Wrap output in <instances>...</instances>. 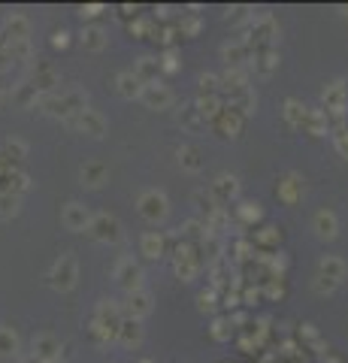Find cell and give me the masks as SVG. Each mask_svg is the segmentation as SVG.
Returning <instances> with one entry per match:
<instances>
[{
	"label": "cell",
	"instance_id": "74e56055",
	"mask_svg": "<svg viewBox=\"0 0 348 363\" xmlns=\"http://www.w3.org/2000/svg\"><path fill=\"white\" fill-rule=\"evenodd\" d=\"M88 333H91V339H94L97 345H109V342H116V330H109V327L97 324L94 318H91V324H88Z\"/></svg>",
	"mask_w": 348,
	"mask_h": 363
},
{
	"label": "cell",
	"instance_id": "94428289",
	"mask_svg": "<svg viewBox=\"0 0 348 363\" xmlns=\"http://www.w3.org/2000/svg\"><path fill=\"white\" fill-rule=\"evenodd\" d=\"M25 363H40V360H33V357H28V360H25Z\"/></svg>",
	"mask_w": 348,
	"mask_h": 363
},
{
	"label": "cell",
	"instance_id": "83f0119b",
	"mask_svg": "<svg viewBox=\"0 0 348 363\" xmlns=\"http://www.w3.org/2000/svg\"><path fill=\"white\" fill-rule=\"evenodd\" d=\"M116 88H118V94L125 97V100H140V94H142V82L130 70L116 76Z\"/></svg>",
	"mask_w": 348,
	"mask_h": 363
},
{
	"label": "cell",
	"instance_id": "44dd1931",
	"mask_svg": "<svg viewBox=\"0 0 348 363\" xmlns=\"http://www.w3.org/2000/svg\"><path fill=\"white\" fill-rule=\"evenodd\" d=\"M279 52L276 49H264V52H254V58H252V70L257 73V76H273L276 70H279Z\"/></svg>",
	"mask_w": 348,
	"mask_h": 363
},
{
	"label": "cell",
	"instance_id": "91938a15",
	"mask_svg": "<svg viewBox=\"0 0 348 363\" xmlns=\"http://www.w3.org/2000/svg\"><path fill=\"white\" fill-rule=\"evenodd\" d=\"M339 13H342V18L348 21V6H339Z\"/></svg>",
	"mask_w": 348,
	"mask_h": 363
},
{
	"label": "cell",
	"instance_id": "bcb514c9",
	"mask_svg": "<svg viewBox=\"0 0 348 363\" xmlns=\"http://www.w3.org/2000/svg\"><path fill=\"white\" fill-rule=\"evenodd\" d=\"M215 306H218V303H215V291H212V288L197 294V309H200V312H215Z\"/></svg>",
	"mask_w": 348,
	"mask_h": 363
},
{
	"label": "cell",
	"instance_id": "be15d7a7",
	"mask_svg": "<svg viewBox=\"0 0 348 363\" xmlns=\"http://www.w3.org/2000/svg\"><path fill=\"white\" fill-rule=\"evenodd\" d=\"M345 88H348V79H345Z\"/></svg>",
	"mask_w": 348,
	"mask_h": 363
},
{
	"label": "cell",
	"instance_id": "52a82bcc",
	"mask_svg": "<svg viewBox=\"0 0 348 363\" xmlns=\"http://www.w3.org/2000/svg\"><path fill=\"white\" fill-rule=\"evenodd\" d=\"M155 309V300H152V294L140 288V291H130L125 303H121V315L130 318V321H142V318H149Z\"/></svg>",
	"mask_w": 348,
	"mask_h": 363
},
{
	"label": "cell",
	"instance_id": "b9f144b4",
	"mask_svg": "<svg viewBox=\"0 0 348 363\" xmlns=\"http://www.w3.org/2000/svg\"><path fill=\"white\" fill-rule=\"evenodd\" d=\"M279 240H282V233H279V227H261V230L254 233V242L257 245H279Z\"/></svg>",
	"mask_w": 348,
	"mask_h": 363
},
{
	"label": "cell",
	"instance_id": "e0dca14e",
	"mask_svg": "<svg viewBox=\"0 0 348 363\" xmlns=\"http://www.w3.org/2000/svg\"><path fill=\"white\" fill-rule=\"evenodd\" d=\"M94 321L118 333V324L125 321V315H121V303H116V300H100L97 309H94Z\"/></svg>",
	"mask_w": 348,
	"mask_h": 363
},
{
	"label": "cell",
	"instance_id": "4fadbf2b",
	"mask_svg": "<svg viewBox=\"0 0 348 363\" xmlns=\"http://www.w3.org/2000/svg\"><path fill=\"white\" fill-rule=\"evenodd\" d=\"M140 100L145 104V109H155V112H161V109H170L173 106V91L161 85V82H155V85H142V94Z\"/></svg>",
	"mask_w": 348,
	"mask_h": 363
},
{
	"label": "cell",
	"instance_id": "ab89813d",
	"mask_svg": "<svg viewBox=\"0 0 348 363\" xmlns=\"http://www.w3.org/2000/svg\"><path fill=\"white\" fill-rule=\"evenodd\" d=\"M18 197L9 194V191H0V218H13V215H18Z\"/></svg>",
	"mask_w": 348,
	"mask_h": 363
},
{
	"label": "cell",
	"instance_id": "f546056e",
	"mask_svg": "<svg viewBox=\"0 0 348 363\" xmlns=\"http://www.w3.org/2000/svg\"><path fill=\"white\" fill-rule=\"evenodd\" d=\"M306 104L303 100H297V97H288L285 100V106H282V116H285V121L291 124L294 130H300L303 128V118H306Z\"/></svg>",
	"mask_w": 348,
	"mask_h": 363
},
{
	"label": "cell",
	"instance_id": "9a60e30c",
	"mask_svg": "<svg viewBox=\"0 0 348 363\" xmlns=\"http://www.w3.org/2000/svg\"><path fill=\"white\" fill-rule=\"evenodd\" d=\"M303 191H306V188H303V179L297 173H285L282 179H279V185H276L279 200L288 203V206H294V203L303 200Z\"/></svg>",
	"mask_w": 348,
	"mask_h": 363
},
{
	"label": "cell",
	"instance_id": "8d00e7d4",
	"mask_svg": "<svg viewBox=\"0 0 348 363\" xmlns=\"http://www.w3.org/2000/svg\"><path fill=\"white\" fill-rule=\"evenodd\" d=\"M197 85H200V97H221V82H218V76L203 73V76L197 79Z\"/></svg>",
	"mask_w": 348,
	"mask_h": 363
},
{
	"label": "cell",
	"instance_id": "7c38bea8",
	"mask_svg": "<svg viewBox=\"0 0 348 363\" xmlns=\"http://www.w3.org/2000/svg\"><path fill=\"white\" fill-rule=\"evenodd\" d=\"M61 339H55L52 333H40V336H33V360H40V363H58L61 360Z\"/></svg>",
	"mask_w": 348,
	"mask_h": 363
},
{
	"label": "cell",
	"instance_id": "d4e9b609",
	"mask_svg": "<svg viewBox=\"0 0 348 363\" xmlns=\"http://www.w3.org/2000/svg\"><path fill=\"white\" fill-rule=\"evenodd\" d=\"M79 179H82V185H88V188H100L109 179V169H106V164H100V161H88L79 169Z\"/></svg>",
	"mask_w": 348,
	"mask_h": 363
},
{
	"label": "cell",
	"instance_id": "7dc6e473",
	"mask_svg": "<svg viewBox=\"0 0 348 363\" xmlns=\"http://www.w3.org/2000/svg\"><path fill=\"white\" fill-rule=\"evenodd\" d=\"M158 64H161L164 73H176V70H179V52H176V49H167L164 58H158Z\"/></svg>",
	"mask_w": 348,
	"mask_h": 363
},
{
	"label": "cell",
	"instance_id": "836d02e7",
	"mask_svg": "<svg viewBox=\"0 0 348 363\" xmlns=\"http://www.w3.org/2000/svg\"><path fill=\"white\" fill-rule=\"evenodd\" d=\"M237 215H240L242 224H254V221L264 218V209H261V203L245 200V203H240V206H237Z\"/></svg>",
	"mask_w": 348,
	"mask_h": 363
},
{
	"label": "cell",
	"instance_id": "d6986e66",
	"mask_svg": "<svg viewBox=\"0 0 348 363\" xmlns=\"http://www.w3.org/2000/svg\"><path fill=\"white\" fill-rule=\"evenodd\" d=\"M164 252H167V240H164L158 230H149V233L140 236V255L142 257L158 260V257H164Z\"/></svg>",
	"mask_w": 348,
	"mask_h": 363
},
{
	"label": "cell",
	"instance_id": "f1b7e54d",
	"mask_svg": "<svg viewBox=\"0 0 348 363\" xmlns=\"http://www.w3.org/2000/svg\"><path fill=\"white\" fill-rule=\"evenodd\" d=\"M303 130H306L309 136H327L330 128H327V116H324V109H306Z\"/></svg>",
	"mask_w": 348,
	"mask_h": 363
},
{
	"label": "cell",
	"instance_id": "7a4b0ae2",
	"mask_svg": "<svg viewBox=\"0 0 348 363\" xmlns=\"http://www.w3.org/2000/svg\"><path fill=\"white\" fill-rule=\"evenodd\" d=\"M64 124L70 130H79L85 136H94V140H100V136L106 133V118H103V112H97V109H82V112H76V116L70 118H64Z\"/></svg>",
	"mask_w": 348,
	"mask_h": 363
},
{
	"label": "cell",
	"instance_id": "ee69618b",
	"mask_svg": "<svg viewBox=\"0 0 348 363\" xmlns=\"http://www.w3.org/2000/svg\"><path fill=\"white\" fill-rule=\"evenodd\" d=\"M224 21H228V25H242V21H252V9L249 6H230L228 13H224Z\"/></svg>",
	"mask_w": 348,
	"mask_h": 363
},
{
	"label": "cell",
	"instance_id": "6da1fadb",
	"mask_svg": "<svg viewBox=\"0 0 348 363\" xmlns=\"http://www.w3.org/2000/svg\"><path fill=\"white\" fill-rule=\"evenodd\" d=\"M137 209L149 224H161L167 215H170V200H167L164 191L149 188V191H142V194L137 197Z\"/></svg>",
	"mask_w": 348,
	"mask_h": 363
},
{
	"label": "cell",
	"instance_id": "8992f818",
	"mask_svg": "<svg viewBox=\"0 0 348 363\" xmlns=\"http://www.w3.org/2000/svg\"><path fill=\"white\" fill-rule=\"evenodd\" d=\"M112 276H116V281H118V285L125 288L128 294L142 288V267H140L133 257H128V255L116 260V269H112Z\"/></svg>",
	"mask_w": 348,
	"mask_h": 363
},
{
	"label": "cell",
	"instance_id": "2e32d148",
	"mask_svg": "<svg viewBox=\"0 0 348 363\" xmlns=\"http://www.w3.org/2000/svg\"><path fill=\"white\" fill-rule=\"evenodd\" d=\"M61 221H64L67 230L82 233V230H88V224H91V212H88L82 203H67L64 212H61Z\"/></svg>",
	"mask_w": 348,
	"mask_h": 363
},
{
	"label": "cell",
	"instance_id": "11a10c76",
	"mask_svg": "<svg viewBox=\"0 0 348 363\" xmlns=\"http://www.w3.org/2000/svg\"><path fill=\"white\" fill-rule=\"evenodd\" d=\"M300 336H303V339H309V342H318V333H315V327H312V324H303Z\"/></svg>",
	"mask_w": 348,
	"mask_h": 363
},
{
	"label": "cell",
	"instance_id": "277c9868",
	"mask_svg": "<svg viewBox=\"0 0 348 363\" xmlns=\"http://www.w3.org/2000/svg\"><path fill=\"white\" fill-rule=\"evenodd\" d=\"M321 104H324L327 116H345V106H348L345 79H330V82L321 88Z\"/></svg>",
	"mask_w": 348,
	"mask_h": 363
},
{
	"label": "cell",
	"instance_id": "8fae6325",
	"mask_svg": "<svg viewBox=\"0 0 348 363\" xmlns=\"http://www.w3.org/2000/svg\"><path fill=\"white\" fill-rule=\"evenodd\" d=\"M212 128H215V133H221V136H228V140H237V136L242 133V128H245V118L240 116L237 109H230V106H224L215 118L209 121Z\"/></svg>",
	"mask_w": 348,
	"mask_h": 363
},
{
	"label": "cell",
	"instance_id": "db71d44e",
	"mask_svg": "<svg viewBox=\"0 0 348 363\" xmlns=\"http://www.w3.org/2000/svg\"><path fill=\"white\" fill-rule=\"evenodd\" d=\"M257 300H261V291H257V288H245V294H242V303H245V306H254Z\"/></svg>",
	"mask_w": 348,
	"mask_h": 363
},
{
	"label": "cell",
	"instance_id": "4dcf8cb0",
	"mask_svg": "<svg viewBox=\"0 0 348 363\" xmlns=\"http://www.w3.org/2000/svg\"><path fill=\"white\" fill-rule=\"evenodd\" d=\"M176 157H179V167H182L185 173H200V169H203V157H200V152L194 145H179Z\"/></svg>",
	"mask_w": 348,
	"mask_h": 363
},
{
	"label": "cell",
	"instance_id": "1f68e13d",
	"mask_svg": "<svg viewBox=\"0 0 348 363\" xmlns=\"http://www.w3.org/2000/svg\"><path fill=\"white\" fill-rule=\"evenodd\" d=\"M194 106H197V112H200V118L212 121V118H215L218 112L224 109V97H197Z\"/></svg>",
	"mask_w": 348,
	"mask_h": 363
},
{
	"label": "cell",
	"instance_id": "681fc988",
	"mask_svg": "<svg viewBox=\"0 0 348 363\" xmlns=\"http://www.w3.org/2000/svg\"><path fill=\"white\" fill-rule=\"evenodd\" d=\"M266 297L269 300H282L285 297V285H282V281H279V279L269 281V285H266Z\"/></svg>",
	"mask_w": 348,
	"mask_h": 363
},
{
	"label": "cell",
	"instance_id": "f35d334b",
	"mask_svg": "<svg viewBox=\"0 0 348 363\" xmlns=\"http://www.w3.org/2000/svg\"><path fill=\"white\" fill-rule=\"evenodd\" d=\"M6 55H9V61H28L30 58V40H13V43H6Z\"/></svg>",
	"mask_w": 348,
	"mask_h": 363
},
{
	"label": "cell",
	"instance_id": "5bb4252c",
	"mask_svg": "<svg viewBox=\"0 0 348 363\" xmlns=\"http://www.w3.org/2000/svg\"><path fill=\"white\" fill-rule=\"evenodd\" d=\"M312 230H315V236L324 242L336 240V236H339V218H336V212L333 209H318L315 218H312Z\"/></svg>",
	"mask_w": 348,
	"mask_h": 363
},
{
	"label": "cell",
	"instance_id": "680465c9",
	"mask_svg": "<svg viewBox=\"0 0 348 363\" xmlns=\"http://www.w3.org/2000/svg\"><path fill=\"white\" fill-rule=\"evenodd\" d=\"M6 49V37H4V30H0V52Z\"/></svg>",
	"mask_w": 348,
	"mask_h": 363
},
{
	"label": "cell",
	"instance_id": "6f0895ef",
	"mask_svg": "<svg viewBox=\"0 0 348 363\" xmlns=\"http://www.w3.org/2000/svg\"><path fill=\"white\" fill-rule=\"evenodd\" d=\"M6 64H9V55H6V49H4V52H0V70H4Z\"/></svg>",
	"mask_w": 348,
	"mask_h": 363
},
{
	"label": "cell",
	"instance_id": "30bf717a",
	"mask_svg": "<svg viewBox=\"0 0 348 363\" xmlns=\"http://www.w3.org/2000/svg\"><path fill=\"white\" fill-rule=\"evenodd\" d=\"M209 197L215 200L218 206L228 209V203L240 197V179L233 176V173H218L215 182L209 185Z\"/></svg>",
	"mask_w": 348,
	"mask_h": 363
},
{
	"label": "cell",
	"instance_id": "ffe728a7",
	"mask_svg": "<svg viewBox=\"0 0 348 363\" xmlns=\"http://www.w3.org/2000/svg\"><path fill=\"white\" fill-rule=\"evenodd\" d=\"M130 73L137 76L142 85H155L158 82V73H161V64H158V58H152V55H142V58H137V67H133Z\"/></svg>",
	"mask_w": 348,
	"mask_h": 363
},
{
	"label": "cell",
	"instance_id": "816d5d0a",
	"mask_svg": "<svg viewBox=\"0 0 348 363\" xmlns=\"http://www.w3.org/2000/svg\"><path fill=\"white\" fill-rule=\"evenodd\" d=\"M67 43H70V33H67L64 28L52 33V45H55V49H64V45H67Z\"/></svg>",
	"mask_w": 348,
	"mask_h": 363
},
{
	"label": "cell",
	"instance_id": "ac0fdd59",
	"mask_svg": "<svg viewBox=\"0 0 348 363\" xmlns=\"http://www.w3.org/2000/svg\"><path fill=\"white\" fill-rule=\"evenodd\" d=\"M318 276H324V279H330V281H339L348 276V264L342 257H336V255H324L321 257V264H318Z\"/></svg>",
	"mask_w": 348,
	"mask_h": 363
},
{
	"label": "cell",
	"instance_id": "603a6c76",
	"mask_svg": "<svg viewBox=\"0 0 348 363\" xmlns=\"http://www.w3.org/2000/svg\"><path fill=\"white\" fill-rule=\"evenodd\" d=\"M176 118H179V124H182L185 133H200V130H203V124H206L203 118H200V112H197L194 104H182V106H179Z\"/></svg>",
	"mask_w": 348,
	"mask_h": 363
},
{
	"label": "cell",
	"instance_id": "f907efd6",
	"mask_svg": "<svg viewBox=\"0 0 348 363\" xmlns=\"http://www.w3.org/2000/svg\"><path fill=\"white\" fill-rule=\"evenodd\" d=\"M336 288H339V285H336V281L324 279V276H315V291H318V294H333Z\"/></svg>",
	"mask_w": 348,
	"mask_h": 363
},
{
	"label": "cell",
	"instance_id": "f5cc1de1",
	"mask_svg": "<svg viewBox=\"0 0 348 363\" xmlns=\"http://www.w3.org/2000/svg\"><path fill=\"white\" fill-rule=\"evenodd\" d=\"M79 16H82V18H97V16H103V6H97V4H94V6H82Z\"/></svg>",
	"mask_w": 348,
	"mask_h": 363
},
{
	"label": "cell",
	"instance_id": "d590c367",
	"mask_svg": "<svg viewBox=\"0 0 348 363\" xmlns=\"http://www.w3.org/2000/svg\"><path fill=\"white\" fill-rule=\"evenodd\" d=\"M18 351V336L9 327H0V357H13Z\"/></svg>",
	"mask_w": 348,
	"mask_h": 363
},
{
	"label": "cell",
	"instance_id": "03108f58",
	"mask_svg": "<svg viewBox=\"0 0 348 363\" xmlns=\"http://www.w3.org/2000/svg\"><path fill=\"white\" fill-rule=\"evenodd\" d=\"M58 363H61V360H58Z\"/></svg>",
	"mask_w": 348,
	"mask_h": 363
},
{
	"label": "cell",
	"instance_id": "3957f363",
	"mask_svg": "<svg viewBox=\"0 0 348 363\" xmlns=\"http://www.w3.org/2000/svg\"><path fill=\"white\" fill-rule=\"evenodd\" d=\"M76 279H79V267H76V257L73 255H61L55 260V267L49 272V281L55 291H73L76 288Z\"/></svg>",
	"mask_w": 348,
	"mask_h": 363
},
{
	"label": "cell",
	"instance_id": "c3c4849f",
	"mask_svg": "<svg viewBox=\"0 0 348 363\" xmlns=\"http://www.w3.org/2000/svg\"><path fill=\"white\" fill-rule=\"evenodd\" d=\"M333 145H336V152H339L345 161H348V124L342 130H333Z\"/></svg>",
	"mask_w": 348,
	"mask_h": 363
},
{
	"label": "cell",
	"instance_id": "d6a6232c",
	"mask_svg": "<svg viewBox=\"0 0 348 363\" xmlns=\"http://www.w3.org/2000/svg\"><path fill=\"white\" fill-rule=\"evenodd\" d=\"M4 191H9V194H16V197H21L25 191H30V179H28V173H21V169H13V173H6L4 176Z\"/></svg>",
	"mask_w": 348,
	"mask_h": 363
},
{
	"label": "cell",
	"instance_id": "e7e4bbea",
	"mask_svg": "<svg viewBox=\"0 0 348 363\" xmlns=\"http://www.w3.org/2000/svg\"><path fill=\"white\" fill-rule=\"evenodd\" d=\"M0 100H4V94H0Z\"/></svg>",
	"mask_w": 348,
	"mask_h": 363
},
{
	"label": "cell",
	"instance_id": "484cf974",
	"mask_svg": "<svg viewBox=\"0 0 348 363\" xmlns=\"http://www.w3.org/2000/svg\"><path fill=\"white\" fill-rule=\"evenodd\" d=\"M206 224L203 221H200V218H188L182 227H179V236H182V242H188V245H200V242H203L206 240Z\"/></svg>",
	"mask_w": 348,
	"mask_h": 363
},
{
	"label": "cell",
	"instance_id": "e575fe53",
	"mask_svg": "<svg viewBox=\"0 0 348 363\" xmlns=\"http://www.w3.org/2000/svg\"><path fill=\"white\" fill-rule=\"evenodd\" d=\"M209 333H212V339H215V342H230V336H233V321H230V318H215V321H212V327H209Z\"/></svg>",
	"mask_w": 348,
	"mask_h": 363
},
{
	"label": "cell",
	"instance_id": "5b68a950",
	"mask_svg": "<svg viewBox=\"0 0 348 363\" xmlns=\"http://www.w3.org/2000/svg\"><path fill=\"white\" fill-rule=\"evenodd\" d=\"M88 236L97 242H118L121 240V224L118 218H112V215L100 212V215H91V224H88Z\"/></svg>",
	"mask_w": 348,
	"mask_h": 363
},
{
	"label": "cell",
	"instance_id": "7bdbcfd3",
	"mask_svg": "<svg viewBox=\"0 0 348 363\" xmlns=\"http://www.w3.org/2000/svg\"><path fill=\"white\" fill-rule=\"evenodd\" d=\"M16 100L21 106H37L40 104V91L33 88V85H21L18 91H16Z\"/></svg>",
	"mask_w": 348,
	"mask_h": 363
},
{
	"label": "cell",
	"instance_id": "60d3db41",
	"mask_svg": "<svg viewBox=\"0 0 348 363\" xmlns=\"http://www.w3.org/2000/svg\"><path fill=\"white\" fill-rule=\"evenodd\" d=\"M200 18L197 16H191V13H185L182 18H179V33H182V37H197L200 33Z\"/></svg>",
	"mask_w": 348,
	"mask_h": 363
},
{
	"label": "cell",
	"instance_id": "9c48e42d",
	"mask_svg": "<svg viewBox=\"0 0 348 363\" xmlns=\"http://www.w3.org/2000/svg\"><path fill=\"white\" fill-rule=\"evenodd\" d=\"M221 58H224V64H228V70H242V73L252 70V49L242 40L224 43L221 45Z\"/></svg>",
	"mask_w": 348,
	"mask_h": 363
},
{
	"label": "cell",
	"instance_id": "6125c7cd",
	"mask_svg": "<svg viewBox=\"0 0 348 363\" xmlns=\"http://www.w3.org/2000/svg\"><path fill=\"white\" fill-rule=\"evenodd\" d=\"M142 363H152V360H142Z\"/></svg>",
	"mask_w": 348,
	"mask_h": 363
},
{
	"label": "cell",
	"instance_id": "9f6ffc18",
	"mask_svg": "<svg viewBox=\"0 0 348 363\" xmlns=\"http://www.w3.org/2000/svg\"><path fill=\"white\" fill-rule=\"evenodd\" d=\"M224 303H228L230 309H233V306H240V297H237V294H228V297H224Z\"/></svg>",
	"mask_w": 348,
	"mask_h": 363
},
{
	"label": "cell",
	"instance_id": "4316f807",
	"mask_svg": "<svg viewBox=\"0 0 348 363\" xmlns=\"http://www.w3.org/2000/svg\"><path fill=\"white\" fill-rule=\"evenodd\" d=\"M79 40H82V45H85L88 52H103V49H106V43H109L106 30L100 28V25H85Z\"/></svg>",
	"mask_w": 348,
	"mask_h": 363
},
{
	"label": "cell",
	"instance_id": "cb8c5ba5",
	"mask_svg": "<svg viewBox=\"0 0 348 363\" xmlns=\"http://www.w3.org/2000/svg\"><path fill=\"white\" fill-rule=\"evenodd\" d=\"M4 37H6V43H13V40H30V21L25 16L13 13V16L6 18V25H4Z\"/></svg>",
	"mask_w": 348,
	"mask_h": 363
},
{
	"label": "cell",
	"instance_id": "f6af8a7d",
	"mask_svg": "<svg viewBox=\"0 0 348 363\" xmlns=\"http://www.w3.org/2000/svg\"><path fill=\"white\" fill-rule=\"evenodd\" d=\"M4 155H6V157H9V161H13V164H18L21 157L28 155V145L21 143V140H9V143L4 145Z\"/></svg>",
	"mask_w": 348,
	"mask_h": 363
},
{
	"label": "cell",
	"instance_id": "ba28073f",
	"mask_svg": "<svg viewBox=\"0 0 348 363\" xmlns=\"http://www.w3.org/2000/svg\"><path fill=\"white\" fill-rule=\"evenodd\" d=\"M173 269H176V276L182 279V281L197 279V272H200L197 248H194V245H188V242H179V248H176V260H173Z\"/></svg>",
	"mask_w": 348,
	"mask_h": 363
},
{
	"label": "cell",
	"instance_id": "7402d4cb",
	"mask_svg": "<svg viewBox=\"0 0 348 363\" xmlns=\"http://www.w3.org/2000/svg\"><path fill=\"white\" fill-rule=\"evenodd\" d=\"M116 342H121L125 348H137L142 342V327H140V321H130V318H125V321L118 324Z\"/></svg>",
	"mask_w": 348,
	"mask_h": 363
}]
</instances>
